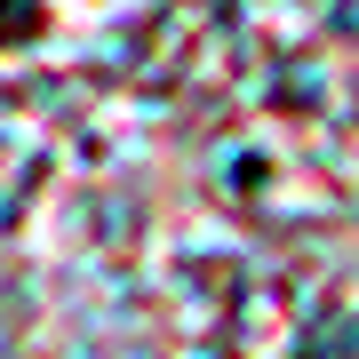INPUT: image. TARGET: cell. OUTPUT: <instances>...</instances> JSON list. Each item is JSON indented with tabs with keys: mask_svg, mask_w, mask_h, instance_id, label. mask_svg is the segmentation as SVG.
Here are the masks:
<instances>
[{
	"mask_svg": "<svg viewBox=\"0 0 359 359\" xmlns=\"http://www.w3.org/2000/svg\"><path fill=\"white\" fill-rule=\"evenodd\" d=\"M48 16H40V0H0V48H16V40H32Z\"/></svg>",
	"mask_w": 359,
	"mask_h": 359,
	"instance_id": "1",
	"label": "cell"
}]
</instances>
